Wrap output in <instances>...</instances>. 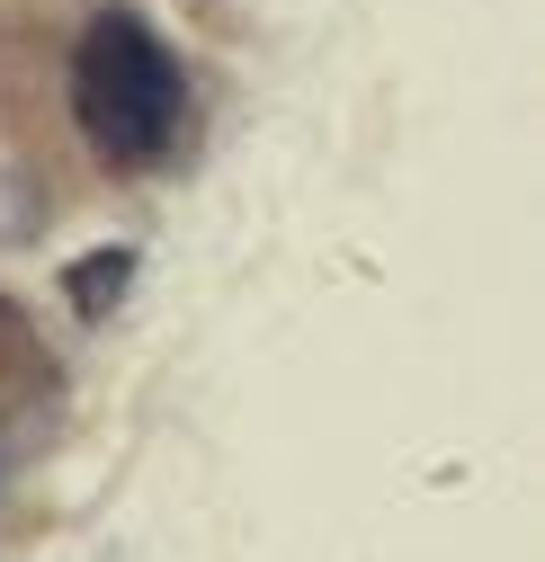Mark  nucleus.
I'll return each instance as SVG.
<instances>
[{"mask_svg":"<svg viewBox=\"0 0 545 562\" xmlns=\"http://www.w3.org/2000/svg\"><path fill=\"white\" fill-rule=\"evenodd\" d=\"M179 116H188V72L179 54L153 36V19L134 10H99L73 45V125L81 144L116 170H144L179 144Z\"/></svg>","mask_w":545,"mask_h":562,"instance_id":"f257e3e1","label":"nucleus"}]
</instances>
